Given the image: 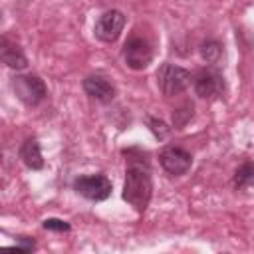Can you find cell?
Returning <instances> with one entry per match:
<instances>
[{"instance_id":"6","label":"cell","mask_w":254,"mask_h":254,"mask_svg":"<svg viewBox=\"0 0 254 254\" xmlns=\"http://www.w3.org/2000/svg\"><path fill=\"white\" fill-rule=\"evenodd\" d=\"M123 58H125V64L127 67L139 71V69H145L151 60H153V48L147 40L143 38H131L127 44H125V50H123Z\"/></svg>"},{"instance_id":"13","label":"cell","mask_w":254,"mask_h":254,"mask_svg":"<svg viewBox=\"0 0 254 254\" xmlns=\"http://www.w3.org/2000/svg\"><path fill=\"white\" fill-rule=\"evenodd\" d=\"M220 54H222V46H220L218 42H214V40H208V42H204V44L200 46V56H202V60H204L206 64L218 62Z\"/></svg>"},{"instance_id":"4","label":"cell","mask_w":254,"mask_h":254,"mask_svg":"<svg viewBox=\"0 0 254 254\" xmlns=\"http://www.w3.org/2000/svg\"><path fill=\"white\" fill-rule=\"evenodd\" d=\"M123 26H125L123 12H119V10H107V12H103L97 18L95 28H93V34H95L97 40H101L105 44H111V42H115L121 36Z\"/></svg>"},{"instance_id":"5","label":"cell","mask_w":254,"mask_h":254,"mask_svg":"<svg viewBox=\"0 0 254 254\" xmlns=\"http://www.w3.org/2000/svg\"><path fill=\"white\" fill-rule=\"evenodd\" d=\"M73 189L87 200H105L111 194V181L103 175H89L79 177L73 183Z\"/></svg>"},{"instance_id":"11","label":"cell","mask_w":254,"mask_h":254,"mask_svg":"<svg viewBox=\"0 0 254 254\" xmlns=\"http://www.w3.org/2000/svg\"><path fill=\"white\" fill-rule=\"evenodd\" d=\"M20 159L24 161V165L28 169L40 171L44 167V159H42V151H40V143L36 139H26L20 147Z\"/></svg>"},{"instance_id":"12","label":"cell","mask_w":254,"mask_h":254,"mask_svg":"<svg viewBox=\"0 0 254 254\" xmlns=\"http://www.w3.org/2000/svg\"><path fill=\"white\" fill-rule=\"evenodd\" d=\"M234 187H236V189L254 187V163H244V165L234 173Z\"/></svg>"},{"instance_id":"3","label":"cell","mask_w":254,"mask_h":254,"mask_svg":"<svg viewBox=\"0 0 254 254\" xmlns=\"http://www.w3.org/2000/svg\"><path fill=\"white\" fill-rule=\"evenodd\" d=\"M12 89H14L16 97L28 107L42 103L48 95L46 83L38 75H16L12 79Z\"/></svg>"},{"instance_id":"7","label":"cell","mask_w":254,"mask_h":254,"mask_svg":"<svg viewBox=\"0 0 254 254\" xmlns=\"http://www.w3.org/2000/svg\"><path fill=\"white\" fill-rule=\"evenodd\" d=\"M159 163H161V167H163L169 175L181 177V175H185V173L190 169L192 157H190V153H187V151L181 149V147H167V149L161 151Z\"/></svg>"},{"instance_id":"16","label":"cell","mask_w":254,"mask_h":254,"mask_svg":"<svg viewBox=\"0 0 254 254\" xmlns=\"http://www.w3.org/2000/svg\"><path fill=\"white\" fill-rule=\"evenodd\" d=\"M147 121H149V125H151V131L155 133V137H159V139L167 137L169 129H167V125H165V123H163L161 119H153V117H149Z\"/></svg>"},{"instance_id":"2","label":"cell","mask_w":254,"mask_h":254,"mask_svg":"<svg viewBox=\"0 0 254 254\" xmlns=\"http://www.w3.org/2000/svg\"><path fill=\"white\" fill-rule=\"evenodd\" d=\"M190 83V73L175 64H163L157 69V85L165 97L183 93Z\"/></svg>"},{"instance_id":"14","label":"cell","mask_w":254,"mask_h":254,"mask_svg":"<svg viewBox=\"0 0 254 254\" xmlns=\"http://www.w3.org/2000/svg\"><path fill=\"white\" fill-rule=\"evenodd\" d=\"M192 117V103H185L183 107H179V109H175L173 111V123H175V127H185V123L189 121Z\"/></svg>"},{"instance_id":"17","label":"cell","mask_w":254,"mask_h":254,"mask_svg":"<svg viewBox=\"0 0 254 254\" xmlns=\"http://www.w3.org/2000/svg\"><path fill=\"white\" fill-rule=\"evenodd\" d=\"M34 240H26V238H20V242L16 244V248L18 250H24V252H28V250H34Z\"/></svg>"},{"instance_id":"1","label":"cell","mask_w":254,"mask_h":254,"mask_svg":"<svg viewBox=\"0 0 254 254\" xmlns=\"http://www.w3.org/2000/svg\"><path fill=\"white\" fill-rule=\"evenodd\" d=\"M153 194V181L147 165L131 163L125 173V185H123V200H127L135 210L143 212L149 206Z\"/></svg>"},{"instance_id":"10","label":"cell","mask_w":254,"mask_h":254,"mask_svg":"<svg viewBox=\"0 0 254 254\" xmlns=\"http://www.w3.org/2000/svg\"><path fill=\"white\" fill-rule=\"evenodd\" d=\"M0 58H2V62H4L8 67H12V69H24V67L28 65V60H26L24 52H22L16 44H12L6 36L0 40Z\"/></svg>"},{"instance_id":"15","label":"cell","mask_w":254,"mask_h":254,"mask_svg":"<svg viewBox=\"0 0 254 254\" xmlns=\"http://www.w3.org/2000/svg\"><path fill=\"white\" fill-rule=\"evenodd\" d=\"M44 228L46 230H54V232H67L71 226L60 218H46L44 220Z\"/></svg>"},{"instance_id":"8","label":"cell","mask_w":254,"mask_h":254,"mask_svg":"<svg viewBox=\"0 0 254 254\" xmlns=\"http://www.w3.org/2000/svg\"><path fill=\"white\" fill-rule=\"evenodd\" d=\"M222 87H224V83H222L220 73H216L212 69H202L194 77V91L198 97H204V99L216 97L222 91Z\"/></svg>"},{"instance_id":"9","label":"cell","mask_w":254,"mask_h":254,"mask_svg":"<svg viewBox=\"0 0 254 254\" xmlns=\"http://www.w3.org/2000/svg\"><path fill=\"white\" fill-rule=\"evenodd\" d=\"M83 89L89 97H93L101 103H109L115 97V87L101 75H87L83 79Z\"/></svg>"}]
</instances>
